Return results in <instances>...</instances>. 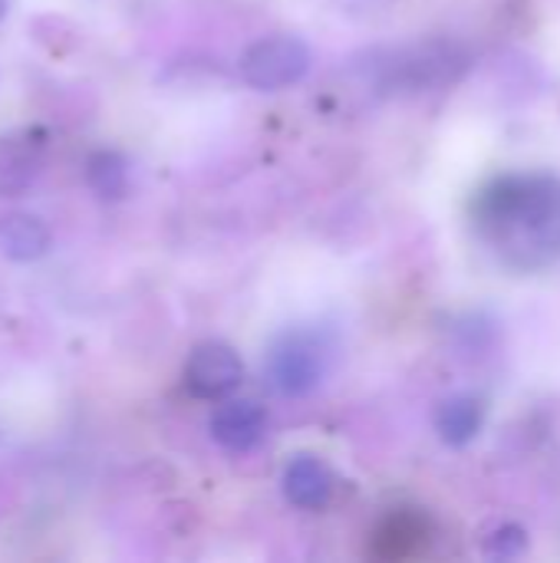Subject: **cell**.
Masks as SVG:
<instances>
[{
	"label": "cell",
	"mask_w": 560,
	"mask_h": 563,
	"mask_svg": "<svg viewBox=\"0 0 560 563\" xmlns=\"http://www.w3.org/2000/svg\"><path fill=\"white\" fill-rule=\"evenodd\" d=\"M479 241L515 274H538L560 261V178L498 175L472 198Z\"/></svg>",
	"instance_id": "6da1fadb"
},
{
	"label": "cell",
	"mask_w": 560,
	"mask_h": 563,
	"mask_svg": "<svg viewBox=\"0 0 560 563\" xmlns=\"http://www.w3.org/2000/svg\"><path fill=\"white\" fill-rule=\"evenodd\" d=\"M310 46L294 33H274L254 40L238 63L241 79L257 92H281L297 86L310 73Z\"/></svg>",
	"instance_id": "7a4b0ae2"
},
{
	"label": "cell",
	"mask_w": 560,
	"mask_h": 563,
	"mask_svg": "<svg viewBox=\"0 0 560 563\" xmlns=\"http://www.w3.org/2000/svg\"><path fill=\"white\" fill-rule=\"evenodd\" d=\"M462 63L465 59L452 43L429 40V43H416V46L386 53L373 66V73L386 89H429V86H442V82L455 79Z\"/></svg>",
	"instance_id": "3957f363"
},
{
	"label": "cell",
	"mask_w": 560,
	"mask_h": 563,
	"mask_svg": "<svg viewBox=\"0 0 560 563\" xmlns=\"http://www.w3.org/2000/svg\"><path fill=\"white\" fill-rule=\"evenodd\" d=\"M264 369H267L271 386L281 396L304 399L327 376V350L314 333H304V330L294 333L290 330V333H284V336H277L271 343Z\"/></svg>",
	"instance_id": "277c9868"
},
{
	"label": "cell",
	"mask_w": 560,
	"mask_h": 563,
	"mask_svg": "<svg viewBox=\"0 0 560 563\" xmlns=\"http://www.w3.org/2000/svg\"><path fill=\"white\" fill-rule=\"evenodd\" d=\"M241 383H244V363L238 350L221 340L198 343L185 360V389L195 399L221 402L231 393H238Z\"/></svg>",
	"instance_id": "5b68a950"
},
{
	"label": "cell",
	"mask_w": 560,
	"mask_h": 563,
	"mask_svg": "<svg viewBox=\"0 0 560 563\" xmlns=\"http://www.w3.org/2000/svg\"><path fill=\"white\" fill-rule=\"evenodd\" d=\"M50 135L40 125L0 132V198H23L46 165Z\"/></svg>",
	"instance_id": "8992f818"
},
{
	"label": "cell",
	"mask_w": 560,
	"mask_h": 563,
	"mask_svg": "<svg viewBox=\"0 0 560 563\" xmlns=\"http://www.w3.org/2000/svg\"><path fill=\"white\" fill-rule=\"evenodd\" d=\"M432 541V521L416 508H396L370 534V554L376 561H409L426 554Z\"/></svg>",
	"instance_id": "52a82bcc"
},
{
	"label": "cell",
	"mask_w": 560,
	"mask_h": 563,
	"mask_svg": "<svg viewBox=\"0 0 560 563\" xmlns=\"http://www.w3.org/2000/svg\"><path fill=\"white\" fill-rule=\"evenodd\" d=\"M211 439L228 452H251L267 429V412L254 399H221L211 422Z\"/></svg>",
	"instance_id": "ba28073f"
},
{
	"label": "cell",
	"mask_w": 560,
	"mask_h": 563,
	"mask_svg": "<svg viewBox=\"0 0 560 563\" xmlns=\"http://www.w3.org/2000/svg\"><path fill=\"white\" fill-rule=\"evenodd\" d=\"M284 498L297 508V511H323L333 501L337 492V478L330 472V465L317 455H294L284 468Z\"/></svg>",
	"instance_id": "9c48e42d"
},
{
	"label": "cell",
	"mask_w": 560,
	"mask_h": 563,
	"mask_svg": "<svg viewBox=\"0 0 560 563\" xmlns=\"http://www.w3.org/2000/svg\"><path fill=\"white\" fill-rule=\"evenodd\" d=\"M485 399L475 393H455L449 399L439 402L436 409V432L449 449H465L479 439L482 426H485Z\"/></svg>",
	"instance_id": "30bf717a"
},
{
	"label": "cell",
	"mask_w": 560,
	"mask_h": 563,
	"mask_svg": "<svg viewBox=\"0 0 560 563\" xmlns=\"http://www.w3.org/2000/svg\"><path fill=\"white\" fill-rule=\"evenodd\" d=\"M53 234L43 218L30 211H3L0 214V254L17 264H33L46 257Z\"/></svg>",
	"instance_id": "8fae6325"
},
{
	"label": "cell",
	"mask_w": 560,
	"mask_h": 563,
	"mask_svg": "<svg viewBox=\"0 0 560 563\" xmlns=\"http://www.w3.org/2000/svg\"><path fill=\"white\" fill-rule=\"evenodd\" d=\"M86 185L99 201H122L132 188V175H129V162L122 152L116 148H96L86 158Z\"/></svg>",
	"instance_id": "7c38bea8"
},
{
	"label": "cell",
	"mask_w": 560,
	"mask_h": 563,
	"mask_svg": "<svg viewBox=\"0 0 560 563\" xmlns=\"http://www.w3.org/2000/svg\"><path fill=\"white\" fill-rule=\"evenodd\" d=\"M528 531L521 525H502L498 531L488 534L485 541V554L492 561H515V558H525L528 554Z\"/></svg>",
	"instance_id": "4fadbf2b"
},
{
	"label": "cell",
	"mask_w": 560,
	"mask_h": 563,
	"mask_svg": "<svg viewBox=\"0 0 560 563\" xmlns=\"http://www.w3.org/2000/svg\"><path fill=\"white\" fill-rule=\"evenodd\" d=\"M7 13H10V0H0V20H3Z\"/></svg>",
	"instance_id": "5bb4252c"
}]
</instances>
